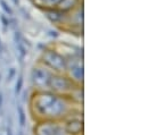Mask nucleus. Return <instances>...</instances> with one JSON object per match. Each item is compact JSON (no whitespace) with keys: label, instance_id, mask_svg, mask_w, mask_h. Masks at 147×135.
Segmentation results:
<instances>
[{"label":"nucleus","instance_id":"1","mask_svg":"<svg viewBox=\"0 0 147 135\" xmlns=\"http://www.w3.org/2000/svg\"><path fill=\"white\" fill-rule=\"evenodd\" d=\"M75 106L67 97L56 94L49 90L34 91L30 101L31 112L37 122L63 120Z\"/></svg>","mask_w":147,"mask_h":135},{"label":"nucleus","instance_id":"2","mask_svg":"<svg viewBox=\"0 0 147 135\" xmlns=\"http://www.w3.org/2000/svg\"><path fill=\"white\" fill-rule=\"evenodd\" d=\"M40 63L57 74H65L66 57L55 49H46L40 58Z\"/></svg>","mask_w":147,"mask_h":135},{"label":"nucleus","instance_id":"3","mask_svg":"<svg viewBox=\"0 0 147 135\" xmlns=\"http://www.w3.org/2000/svg\"><path fill=\"white\" fill-rule=\"evenodd\" d=\"M54 72L46 67L40 61L36 65L31 73V82L34 91H47L49 90V83Z\"/></svg>","mask_w":147,"mask_h":135},{"label":"nucleus","instance_id":"4","mask_svg":"<svg viewBox=\"0 0 147 135\" xmlns=\"http://www.w3.org/2000/svg\"><path fill=\"white\" fill-rule=\"evenodd\" d=\"M76 85L78 84H75L66 74L54 73V75L51 76L50 83H49V91L56 94H59V96L67 97Z\"/></svg>","mask_w":147,"mask_h":135},{"label":"nucleus","instance_id":"5","mask_svg":"<svg viewBox=\"0 0 147 135\" xmlns=\"http://www.w3.org/2000/svg\"><path fill=\"white\" fill-rule=\"evenodd\" d=\"M34 135H70L62 120H38Z\"/></svg>","mask_w":147,"mask_h":135},{"label":"nucleus","instance_id":"6","mask_svg":"<svg viewBox=\"0 0 147 135\" xmlns=\"http://www.w3.org/2000/svg\"><path fill=\"white\" fill-rule=\"evenodd\" d=\"M65 74L75 84L82 85V83H83V63L79 56H70L66 58Z\"/></svg>","mask_w":147,"mask_h":135},{"label":"nucleus","instance_id":"7","mask_svg":"<svg viewBox=\"0 0 147 135\" xmlns=\"http://www.w3.org/2000/svg\"><path fill=\"white\" fill-rule=\"evenodd\" d=\"M79 2H80V0H59V2L57 3V6L55 8L59 9L64 13H69L79 6Z\"/></svg>","mask_w":147,"mask_h":135},{"label":"nucleus","instance_id":"8","mask_svg":"<svg viewBox=\"0 0 147 135\" xmlns=\"http://www.w3.org/2000/svg\"><path fill=\"white\" fill-rule=\"evenodd\" d=\"M18 118H20V124H21V126H24L25 123H26V115H25V111L23 110L22 107L18 108Z\"/></svg>","mask_w":147,"mask_h":135},{"label":"nucleus","instance_id":"9","mask_svg":"<svg viewBox=\"0 0 147 135\" xmlns=\"http://www.w3.org/2000/svg\"><path fill=\"white\" fill-rule=\"evenodd\" d=\"M22 86H23V77H20L17 80V83H16V94H18L21 92Z\"/></svg>","mask_w":147,"mask_h":135},{"label":"nucleus","instance_id":"10","mask_svg":"<svg viewBox=\"0 0 147 135\" xmlns=\"http://www.w3.org/2000/svg\"><path fill=\"white\" fill-rule=\"evenodd\" d=\"M2 100H3V98H2V96L0 94V107L2 106Z\"/></svg>","mask_w":147,"mask_h":135},{"label":"nucleus","instance_id":"11","mask_svg":"<svg viewBox=\"0 0 147 135\" xmlns=\"http://www.w3.org/2000/svg\"><path fill=\"white\" fill-rule=\"evenodd\" d=\"M8 135H13L11 134V131H10V130H8Z\"/></svg>","mask_w":147,"mask_h":135}]
</instances>
